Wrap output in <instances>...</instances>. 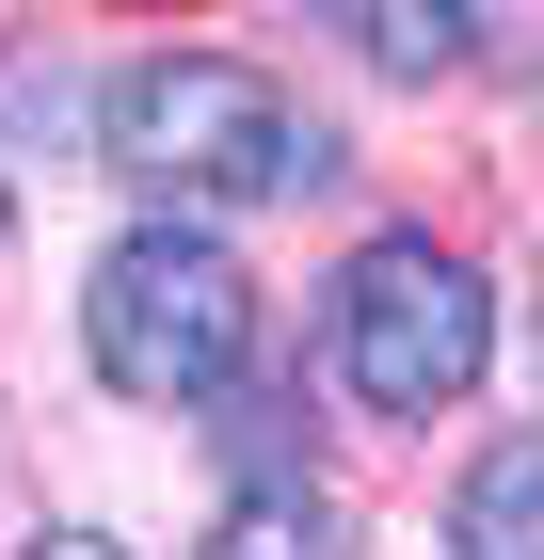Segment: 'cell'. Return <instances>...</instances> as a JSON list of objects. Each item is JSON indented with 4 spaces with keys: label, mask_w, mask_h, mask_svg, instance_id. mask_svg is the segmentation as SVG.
Wrapping results in <instances>:
<instances>
[{
    "label": "cell",
    "mask_w": 544,
    "mask_h": 560,
    "mask_svg": "<svg viewBox=\"0 0 544 560\" xmlns=\"http://www.w3.org/2000/svg\"><path fill=\"white\" fill-rule=\"evenodd\" d=\"M96 144H113V176H144L176 224L193 209H304V192H336V129L273 81V65H241V48H144V65H113Z\"/></svg>",
    "instance_id": "cell-1"
},
{
    "label": "cell",
    "mask_w": 544,
    "mask_h": 560,
    "mask_svg": "<svg viewBox=\"0 0 544 560\" xmlns=\"http://www.w3.org/2000/svg\"><path fill=\"white\" fill-rule=\"evenodd\" d=\"M81 352H96V385L144 400V417L224 400V385L256 369V272L224 257L209 224L144 209V224H113L96 272H81Z\"/></svg>",
    "instance_id": "cell-2"
},
{
    "label": "cell",
    "mask_w": 544,
    "mask_h": 560,
    "mask_svg": "<svg viewBox=\"0 0 544 560\" xmlns=\"http://www.w3.org/2000/svg\"><path fill=\"white\" fill-rule=\"evenodd\" d=\"M321 352H336V385L369 400L384 432H432L481 369H497V289H481V257H464V241L384 224V241H352V257H336Z\"/></svg>",
    "instance_id": "cell-3"
},
{
    "label": "cell",
    "mask_w": 544,
    "mask_h": 560,
    "mask_svg": "<svg viewBox=\"0 0 544 560\" xmlns=\"http://www.w3.org/2000/svg\"><path fill=\"white\" fill-rule=\"evenodd\" d=\"M193 560H352V513H336L304 465H256L241 497L209 513V545H193Z\"/></svg>",
    "instance_id": "cell-4"
},
{
    "label": "cell",
    "mask_w": 544,
    "mask_h": 560,
    "mask_svg": "<svg viewBox=\"0 0 544 560\" xmlns=\"http://www.w3.org/2000/svg\"><path fill=\"white\" fill-rule=\"evenodd\" d=\"M449 560H544V432H497L449 480Z\"/></svg>",
    "instance_id": "cell-5"
},
{
    "label": "cell",
    "mask_w": 544,
    "mask_h": 560,
    "mask_svg": "<svg viewBox=\"0 0 544 560\" xmlns=\"http://www.w3.org/2000/svg\"><path fill=\"white\" fill-rule=\"evenodd\" d=\"M336 48H369L384 81H449L464 48H481V16H401V0H369V16H336Z\"/></svg>",
    "instance_id": "cell-6"
},
{
    "label": "cell",
    "mask_w": 544,
    "mask_h": 560,
    "mask_svg": "<svg viewBox=\"0 0 544 560\" xmlns=\"http://www.w3.org/2000/svg\"><path fill=\"white\" fill-rule=\"evenodd\" d=\"M16 560H128V545H113V528H33Z\"/></svg>",
    "instance_id": "cell-7"
}]
</instances>
